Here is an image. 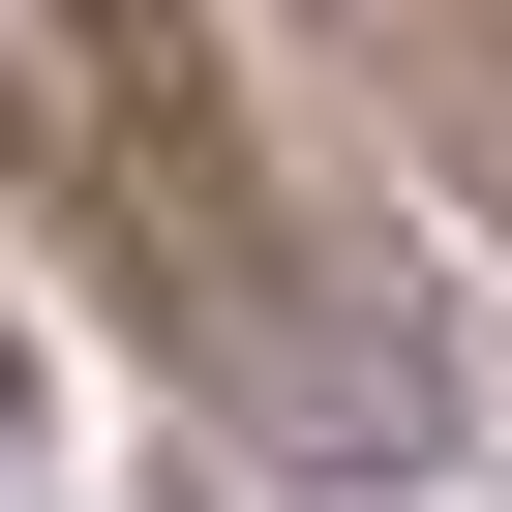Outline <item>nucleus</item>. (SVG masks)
<instances>
[{
    "label": "nucleus",
    "mask_w": 512,
    "mask_h": 512,
    "mask_svg": "<svg viewBox=\"0 0 512 512\" xmlns=\"http://www.w3.org/2000/svg\"><path fill=\"white\" fill-rule=\"evenodd\" d=\"M0 151H31L121 272L272 302V211H241V121H211V31L181 0H0Z\"/></svg>",
    "instance_id": "obj_1"
}]
</instances>
